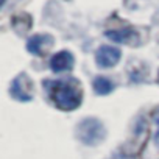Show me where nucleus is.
Segmentation results:
<instances>
[{
	"label": "nucleus",
	"instance_id": "obj_1",
	"mask_svg": "<svg viewBox=\"0 0 159 159\" xmlns=\"http://www.w3.org/2000/svg\"><path fill=\"white\" fill-rule=\"evenodd\" d=\"M48 98L59 111H75L83 102L81 86L73 78L62 80H47L44 81Z\"/></svg>",
	"mask_w": 159,
	"mask_h": 159
},
{
	"label": "nucleus",
	"instance_id": "obj_2",
	"mask_svg": "<svg viewBox=\"0 0 159 159\" xmlns=\"http://www.w3.org/2000/svg\"><path fill=\"white\" fill-rule=\"evenodd\" d=\"M75 134L84 145L94 147V145L100 143L105 139L106 129H105L103 123L98 119L89 117V119H84V120H81L78 123V126L75 129Z\"/></svg>",
	"mask_w": 159,
	"mask_h": 159
},
{
	"label": "nucleus",
	"instance_id": "obj_3",
	"mask_svg": "<svg viewBox=\"0 0 159 159\" xmlns=\"http://www.w3.org/2000/svg\"><path fill=\"white\" fill-rule=\"evenodd\" d=\"M10 94L19 102H30L33 98V81L27 73H19L11 83Z\"/></svg>",
	"mask_w": 159,
	"mask_h": 159
},
{
	"label": "nucleus",
	"instance_id": "obj_4",
	"mask_svg": "<svg viewBox=\"0 0 159 159\" xmlns=\"http://www.w3.org/2000/svg\"><path fill=\"white\" fill-rule=\"evenodd\" d=\"M122 58V50L112 45H102L95 52V62L102 69H111L119 64Z\"/></svg>",
	"mask_w": 159,
	"mask_h": 159
},
{
	"label": "nucleus",
	"instance_id": "obj_5",
	"mask_svg": "<svg viewBox=\"0 0 159 159\" xmlns=\"http://www.w3.org/2000/svg\"><path fill=\"white\" fill-rule=\"evenodd\" d=\"M73 66H75V56L69 50H61V52L55 53L50 58V62H48L50 70L55 72V73L69 72V70L73 69Z\"/></svg>",
	"mask_w": 159,
	"mask_h": 159
},
{
	"label": "nucleus",
	"instance_id": "obj_6",
	"mask_svg": "<svg viewBox=\"0 0 159 159\" xmlns=\"http://www.w3.org/2000/svg\"><path fill=\"white\" fill-rule=\"evenodd\" d=\"M53 45V38L50 34H34L27 41V50L31 55H44V52Z\"/></svg>",
	"mask_w": 159,
	"mask_h": 159
},
{
	"label": "nucleus",
	"instance_id": "obj_7",
	"mask_svg": "<svg viewBox=\"0 0 159 159\" xmlns=\"http://www.w3.org/2000/svg\"><path fill=\"white\" fill-rule=\"evenodd\" d=\"M105 36L117 44H126V45H133L137 42V31H134L133 28H120V30H109L105 33Z\"/></svg>",
	"mask_w": 159,
	"mask_h": 159
},
{
	"label": "nucleus",
	"instance_id": "obj_8",
	"mask_svg": "<svg viewBox=\"0 0 159 159\" xmlns=\"http://www.w3.org/2000/svg\"><path fill=\"white\" fill-rule=\"evenodd\" d=\"M92 88H94V92L97 95H109L114 91L116 84L106 76H97L92 81Z\"/></svg>",
	"mask_w": 159,
	"mask_h": 159
},
{
	"label": "nucleus",
	"instance_id": "obj_9",
	"mask_svg": "<svg viewBox=\"0 0 159 159\" xmlns=\"http://www.w3.org/2000/svg\"><path fill=\"white\" fill-rule=\"evenodd\" d=\"M154 125H156V133H154V143L159 148V111L154 114Z\"/></svg>",
	"mask_w": 159,
	"mask_h": 159
},
{
	"label": "nucleus",
	"instance_id": "obj_10",
	"mask_svg": "<svg viewBox=\"0 0 159 159\" xmlns=\"http://www.w3.org/2000/svg\"><path fill=\"white\" fill-rule=\"evenodd\" d=\"M111 159H137V157H134L131 154H125V153H116L111 156Z\"/></svg>",
	"mask_w": 159,
	"mask_h": 159
},
{
	"label": "nucleus",
	"instance_id": "obj_11",
	"mask_svg": "<svg viewBox=\"0 0 159 159\" xmlns=\"http://www.w3.org/2000/svg\"><path fill=\"white\" fill-rule=\"evenodd\" d=\"M3 3H5V0H2V5H3Z\"/></svg>",
	"mask_w": 159,
	"mask_h": 159
},
{
	"label": "nucleus",
	"instance_id": "obj_12",
	"mask_svg": "<svg viewBox=\"0 0 159 159\" xmlns=\"http://www.w3.org/2000/svg\"><path fill=\"white\" fill-rule=\"evenodd\" d=\"M157 81H159V75H157Z\"/></svg>",
	"mask_w": 159,
	"mask_h": 159
}]
</instances>
